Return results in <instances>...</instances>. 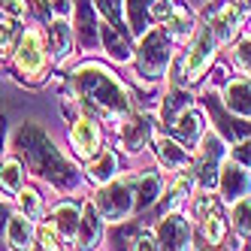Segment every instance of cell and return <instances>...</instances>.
<instances>
[{
  "instance_id": "obj_1",
  "label": "cell",
  "mask_w": 251,
  "mask_h": 251,
  "mask_svg": "<svg viewBox=\"0 0 251 251\" xmlns=\"http://www.w3.org/2000/svg\"><path fill=\"white\" fill-rule=\"evenodd\" d=\"M67 91L73 94L76 106L103 118L106 124L121 127L124 118L133 112L130 91L118 82V76L103 64H82L67 76Z\"/></svg>"
},
{
  "instance_id": "obj_2",
  "label": "cell",
  "mask_w": 251,
  "mask_h": 251,
  "mask_svg": "<svg viewBox=\"0 0 251 251\" xmlns=\"http://www.w3.org/2000/svg\"><path fill=\"white\" fill-rule=\"evenodd\" d=\"M15 149H19L27 160V167L33 176H40L43 182H49L51 188H58L64 194H73L79 188V173L73 167V160H67L61 154V149L51 142V136L40 127V124H22L12 136Z\"/></svg>"
},
{
  "instance_id": "obj_3",
  "label": "cell",
  "mask_w": 251,
  "mask_h": 251,
  "mask_svg": "<svg viewBox=\"0 0 251 251\" xmlns=\"http://www.w3.org/2000/svg\"><path fill=\"white\" fill-rule=\"evenodd\" d=\"M160 121L173 139H178L182 146L194 149L203 136V112L194 106V97L185 91V88H173V91L164 97V106H160Z\"/></svg>"
},
{
  "instance_id": "obj_4",
  "label": "cell",
  "mask_w": 251,
  "mask_h": 251,
  "mask_svg": "<svg viewBox=\"0 0 251 251\" xmlns=\"http://www.w3.org/2000/svg\"><path fill=\"white\" fill-rule=\"evenodd\" d=\"M133 61H136V76L142 82L164 79L173 61V37L167 33V27H151L142 33L139 49L133 51Z\"/></svg>"
},
{
  "instance_id": "obj_5",
  "label": "cell",
  "mask_w": 251,
  "mask_h": 251,
  "mask_svg": "<svg viewBox=\"0 0 251 251\" xmlns=\"http://www.w3.org/2000/svg\"><path fill=\"white\" fill-rule=\"evenodd\" d=\"M12 64L22 82L37 85L49 73V46H46V33L40 27H27L12 49Z\"/></svg>"
},
{
  "instance_id": "obj_6",
  "label": "cell",
  "mask_w": 251,
  "mask_h": 251,
  "mask_svg": "<svg viewBox=\"0 0 251 251\" xmlns=\"http://www.w3.org/2000/svg\"><path fill=\"white\" fill-rule=\"evenodd\" d=\"M215 55H218V40H215V33L209 25H200L194 30V37H191V46L185 51V58H182V85H197L206 73H209V67L215 64Z\"/></svg>"
},
{
  "instance_id": "obj_7",
  "label": "cell",
  "mask_w": 251,
  "mask_h": 251,
  "mask_svg": "<svg viewBox=\"0 0 251 251\" xmlns=\"http://www.w3.org/2000/svg\"><path fill=\"white\" fill-rule=\"evenodd\" d=\"M197 157L191 160V170H194V182L200 185L203 191H212L218 188V173H221V164L227 157V149H224V136L218 130H209L200 136L197 142Z\"/></svg>"
},
{
  "instance_id": "obj_8",
  "label": "cell",
  "mask_w": 251,
  "mask_h": 251,
  "mask_svg": "<svg viewBox=\"0 0 251 251\" xmlns=\"http://www.w3.org/2000/svg\"><path fill=\"white\" fill-rule=\"evenodd\" d=\"M94 206L97 212L103 215V221H109V224H121V221H127L133 212V188L127 178H112V182H106L97 197H94Z\"/></svg>"
},
{
  "instance_id": "obj_9",
  "label": "cell",
  "mask_w": 251,
  "mask_h": 251,
  "mask_svg": "<svg viewBox=\"0 0 251 251\" xmlns=\"http://www.w3.org/2000/svg\"><path fill=\"white\" fill-rule=\"evenodd\" d=\"M191 215L197 227H200V236L206 245H221L224 242V233H227V224H224V215H221V206H218V197H212L209 191L197 194L191 200Z\"/></svg>"
},
{
  "instance_id": "obj_10",
  "label": "cell",
  "mask_w": 251,
  "mask_h": 251,
  "mask_svg": "<svg viewBox=\"0 0 251 251\" xmlns=\"http://www.w3.org/2000/svg\"><path fill=\"white\" fill-rule=\"evenodd\" d=\"M154 236H157V248H176V251L194 248V230H191V221L182 212H167L157 221Z\"/></svg>"
},
{
  "instance_id": "obj_11",
  "label": "cell",
  "mask_w": 251,
  "mask_h": 251,
  "mask_svg": "<svg viewBox=\"0 0 251 251\" xmlns=\"http://www.w3.org/2000/svg\"><path fill=\"white\" fill-rule=\"evenodd\" d=\"M221 203H236L239 197L251 194V167H242L239 160H224L218 173Z\"/></svg>"
},
{
  "instance_id": "obj_12",
  "label": "cell",
  "mask_w": 251,
  "mask_h": 251,
  "mask_svg": "<svg viewBox=\"0 0 251 251\" xmlns=\"http://www.w3.org/2000/svg\"><path fill=\"white\" fill-rule=\"evenodd\" d=\"M209 27H212V33H215L218 43H233L242 33V27H245V12L230 0V3H224L221 9L212 12Z\"/></svg>"
},
{
  "instance_id": "obj_13",
  "label": "cell",
  "mask_w": 251,
  "mask_h": 251,
  "mask_svg": "<svg viewBox=\"0 0 251 251\" xmlns=\"http://www.w3.org/2000/svg\"><path fill=\"white\" fill-rule=\"evenodd\" d=\"M151 130H154V121L149 115H136L130 112L121 124V139H118V149H124L127 154H139L146 149V142L151 139Z\"/></svg>"
},
{
  "instance_id": "obj_14",
  "label": "cell",
  "mask_w": 251,
  "mask_h": 251,
  "mask_svg": "<svg viewBox=\"0 0 251 251\" xmlns=\"http://www.w3.org/2000/svg\"><path fill=\"white\" fill-rule=\"evenodd\" d=\"M100 142H103V133H100L94 118H76L73 121V127H70V146H73V151L79 157L91 160L100 151Z\"/></svg>"
},
{
  "instance_id": "obj_15",
  "label": "cell",
  "mask_w": 251,
  "mask_h": 251,
  "mask_svg": "<svg viewBox=\"0 0 251 251\" xmlns=\"http://www.w3.org/2000/svg\"><path fill=\"white\" fill-rule=\"evenodd\" d=\"M127 182L133 188V212H146L149 206L157 203V197L164 194V178L160 173H136V176H127Z\"/></svg>"
},
{
  "instance_id": "obj_16",
  "label": "cell",
  "mask_w": 251,
  "mask_h": 251,
  "mask_svg": "<svg viewBox=\"0 0 251 251\" xmlns=\"http://www.w3.org/2000/svg\"><path fill=\"white\" fill-rule=\"evenodd\" d=\"M73 37L79 40L82 49H97V43H100V22H97V12H94V0H79L76 3Z\"/></svg>"
},
{
  "instance_id": "obj_17",
  "label": "cell",
  "mask_w": 251,
  "mask_h": 251,
  "mask_svg": "<svg viewBox=\"0 0 251 251\" xmlns=\"http://www.w3.org/2000/svg\"><path fill=\"white\" fill-rule=\"evenodd\" d=\"M203 100H206V109H209L212 118H215V130H218L224 139H233V142L251 139V121H233V118H227V115H224V106L215 100L212 91H206Z\"/></svg>"
},
{
  "instance_id": "obj_18",
  "label": "cell",
  "mask_w": 251,
  "mask_h": 251,
  "mask_svg": "<svg viewBox=\"0 0 251 251\" xmlns=\"http://www.w3.org/2000/svg\"><path fill=\"white\" fill-rule=\"evenodd\" d=\"M154 154H157V164L164 167L167 173H185L191 170V154L178 139L173 136H157L154 139Z\"/></svg>"
},
{
  "instance_id": "obj_19",
  "label": "cell",
  "mask_w": 251,
  "mask_h": 251,
  "mask_svg": "<svg viewBox=\"0 0 251 251\" xmlns=\"http://www.w3.org/2000/svg\"><path fill=\"white\" fill-rule=\"evenodd\" d=\"M103 242V215L97 212L94 200L82 203V221L76 233V248H97Z\"/></svg>"
},
{
  "instance_id": "obj_20",
  "label": "cell",
  "mask_w": 251,
  "mask_h": 251,
  "mask_svg": "<svg viewBox=\"0 0 251 251\" xmlns=\"http://www.w3.org/2000/svg\"><path fill=\"white\" fill-rule=\"evenodd\" d=\"M100 43L106 49V55H109L112 61H130L133 58V46H130V37H127V30L124 27H115L109 22H100Z\"/></svg>"
},
{
  "instance_id": "obj_21",
  "label": "cell",
  "mask_w": 251,
  "mask_h": 251,
  "mask_svg": "<svg viewBox=\"0 0 251 251\" xmlns=\"http://www.w3.org/2000/svg\"><path fill=\"white\" fill-rule=\"evenodd\" d=\"M79 221H82V206L79 203H58L51 209V227L61 239L67 242H76V233H79Z\"/></svg>"
},
{
  "instance_id": "obj_22",
  "label": "cell",
  "mask_w": 251,
  "mask_h": 251,
  "mask_svg": "<svg viewBox=\"0 0 251 251\" xmlns=\"http://www.w3.org/2000/svg\"><path fill=\"white\" fill-rule=\"evenodd\" d=\"M37 224L27 215H9L6 224V248H37Z\"/></svg>"
},
{
  "instance_id": "obj_23",
  "label": "cell",
  "mask_w": 251,
  "mask_h": 251,
  "mask_svg": "<svg viewBox=\"0 0 251 251\" xmlns=\"http://www.w3.org/2000/svg\"><path fill=\"white\" fill-rule=\"evenodd\" d=\"M224 109L251 118V82L248 79H230L224 85Z\"/></svg>"
},
{
  "instance_id": "obj_24",
  "label": "cell",
  "mask_w": 251,
  "mask_h": 251,
  "mask_svg": "<svg viewBox=\"0 0 251 251\" xmlns=\"http://www.w3.org/2000/svg\"><path fill=\"white\" fill-rule=\"evenodd\" d=\"M112 242L121 245V248H157V236L154 230H146L139 224H124L112 233Z\"/></svg>"
},
{
  "instance_id": "obj_25",
  "label": "cell",
  "mask_w": 251,
  "mask_h": 251,
  "mask_svg": "<svg viewBox=\"0 0 251 251\" xmlns=\"http://www.w3.org/2000/svg\"><path fill=\"white\" fill-rule=\"evenodd\" d=\"M88 182H94V185H106V182H112V178L118 176V154L115 151H97L91 160H88Z\"/></svg>"
},
{
  "instance_id": "obj_26",
  "label": "cell",
  "mask_w": 251,
  "mask_h": 251,
  "mask_svg": "<svg viewBox=\"0 0 251 251\" xmlns=\"http://www.w3.org/2000/svg\"><path fill=\"white\" fill-rule=\"evenodd\" d=\"M49 46H51L58 61H67V55L73 51V27H70V22L61 19V15L49 19Z\"/></svg>"
},
{
  "instance_id": "obj_27",
  "label": "cell",
  "mask_w": 251,
  "mask_h": 251,
  "mask_svg": "<svg viewBox=\"0 0 251 251\" xmlns=\"http://www.w3.org/2000/svg\"><path fill=\"white\" fill-rule=\"evenodd\" d=\"M194 173L191 170H185V173H176V182H173V188H170V194H167V200H164V215L167 212H178L188 200H191V194H194Z\"/></svg>"
},
{
  "instance_id": "obj_28",
  "label": "cell",
  "mask_w": 251,
  "mask_h": 251,
  "mask_svg": "<svg viewBox=\"0 0 251 251\" xmlns=\"http://www.w3.org/2000/svg\"><path fill=\"white\" fill-rule=\"evenodd\" d=\"M230 224H233V233L239 236V242L251 245V194L230 203Z\"/></svg>"
},
{
  "instance_id": "obj_29",
  "label": "cell",
  "mask_w": 251,
  "mask_h": 251,
  "mask_svg": "<svg viewBox=\"0 0 251 251\" xmlns=\"http://www.w3.org/2000/svg\"><path fill=\"white\" fill-rule=\"evenodd\" d=\"M164 27H167V33L173 37V43L178 40V43H185V40H191L194 37V15H191V9H185V6H176L173 9V15L164 22Z\"/></svg>"
},
{
  "instance_id": "obj_30",
  "label": "cell",
  "mask_w": 251,
  "mask_h": 251,
  "mask_svg": "<svg viewBox=\"0 0 251 251\" xmlns=\"http://www.w3.org/2000/svg\"><path fill=\"white\" fill-rule=\"evenodd\" d=\"M0 188L9 191V194H19L25 188V167L19 157H6L0 164Z\"/></svg>"
},
{
  "instance_id": "obj_31",
  "label": "cell",
  "mask_w": 251,
  "mask_h": 251,
  "mask_svg": "<svg viewBox=\"0 0 251 251\" xmlns=\"http://www.w3.org/2000/svg\"><path fill=\"white\" fill-rule=\"evenodd\" d=\"M149 3L151 0H124V12H127V22H130V33H136V37H142L151 22L149 15Z\"/></svg>"
},
{
  "instance_id": "obj_32",
  "label": "cell",
  "mask_w": 251,
  "mask_h": 251,
  "mask_svg": "<svg viewBox=\"0 0 251 251\" xmlns=\"http://www.w3.org/2000/svg\"><path fill=\"white\" fill-rule=\"evenodd\" d=\"M15 40H19V22L3 15V19H0V61L12 55Z\"/></svg>"
},
{
  "instance_id": "obj_33",
  "label": "cell",
  "mask_w": 251,
  "mask_h": 251,
  "mask_svg": "<svg viewBox=\"0 0 251 251\" xmlns=\"http://www.w3.org/2000/svg\"><path fill=\"white\" fill-rule=\"evenodd\" d=\"M233 64L242 76H251V33H239L233 46Z\"/></svg>"
},
{
  "instance_id": "obj_34",
  "label": "cell",
  "mask_w": 251,
  "mask_h": 251,
  "mask_svg": "<svg viewBox=\"0 0 251 251\" xmlns=\"http://www.w3.org/2000/svg\"><path fill=\"white\" fill-rule=\"evenodd\" d=\"M94 6L109 25L124 27V0H94Z\"/></svg>"
},
{
  "instance_id": "obj_35",
  "label": "cell",
  "mask_w": 251,
  "mask_h": 251,
  "mask_svg": "<svg viewBox=\"0 0 251 251\" xmlns=\"http://www.w3.org/2000/svg\"><path fill=\"white\" fill-rule=\"evenodd\" d=\"M19 206H22V212L27 215V218H43V197L33 191V188H22L19 191Z\"/></svg>"
},
{
  "instance_id": "obj_36",
  "label": "cell",
  "mask_w": 251,
  "mask_h": 251,
  "mask_svg": "<svg viewBox=\"0 0 251 251\" xmlns=\"http://www.w3.org/2000/svg\"><path fill=\"white\" fill-rule=\"evenodd\" d=\"M176 6H178L176 0H151V3H149V15H151V22H160V25H164L170 15H173V9H176Z\"/></svg>"
},
{
  "instance_id": "obj_37",
  "label": "cell",
  "mask_w": 251,
  "mask_h": 251,
  "mask_svg": "<svg viewBox=\"0 0 251 251\" xmlns=\"http://www.w3.org/2000/svg\"><path fill=\"white\" fill-rule=\"evenodd\" d=\"M0 9H3L9 19L19 22V19H25V15L30 12V3L27 0H0Z\"/></svg>"
},
{
  "instance_id": "obj_38",
  "label": "cell",
  "mask_w": 251,
  "mask_h": 251,
  "mask_svg": "<svg viewBox=\"0 0 251 251\" xmlns=\"http://www.w3.org/2000/svg\"><path fill=\"white\" fill-rule=\"evenodd\" d=\"M58 239H61V236L55 233V227H40V230H37V242H40V248L55 251V248H61Z\"/></svg>"
},
{
  "instance_id": "obj_39",
  "label": "cell",
  "mask_w": 251,
  "mask_h": 251,
  "mask_svg": "<svg viewBox=\"0 0 251 251\" xmlns=\"http://www.w3.org/2000/svg\"><path fill=\"white\" fill-rule=\"evenodd\" d=\"M233 160H239L242 167H251V139L236 142V149H233Z\"/></svg>"
},
{
  "instance_id": "obj_40",
  "label": "cell",
  "mask_w": 251,
  "mask_h": 251,
  "mask_svg": "<svg viewBox=\"0 0 251 251\" xmlns=\"http://www.w3.org/2000/svg\"><path fill=\"white\" fill-rule=\"evenodd\" d=\"M49 6L55 15H61V19H67L70 12H73V0H49Z\"/></svg>"
},
{
  "instance_id": "obj_41",
  "label": "cell",
  "mask_w": 251,
  "mask_h": 251,
  "mask_svg": "<svg viewBox=\"0 0 251 251\" xmlns=\"http://www.w3.org/2000/svg\"><path fill=\"white\" fill-rule=\"evenodd\" d=\"M9 206L3 203V200H0V245H3L6 242V224H9Z\"/></svg>"
},
{
  "instance_id": "obj_42",
  "label": "cell",
  "mask_w": 251,
  "mask_h": 251,
  "mask_svg": "<svg viewBox=\"0 0 251 251\" xmlns=\"http://www.w3.org/2000/svg\"><path fill=\"white\" fill-rule=\"evenodd\" d=\"M3 142H6V118L0 115V154H3Z\"/></svg>"
},
{
  "instance_id": "obj_43",
  "label": "cell",
  "mask_w": 251,
  "mask_h": 251,
  "mask_svg": "<svg viewBox=\"0 0 251 251\" xmlns=\"http://www.w3.org/2000/svg\"><path fill=\"white\" fill-rule=\"evenodd\" d=\"M233 3H236V6H239V9H242L245 15L251 12V0H233Z\"/></svg>"
},
{
  "instance_id": "obj_44",
  "label": "cell",
  "mask_w": 251,
  "mask_h": 251,
  "mask_svg": "<svg viewBox=\"0 0 251 251\" xmlns=\"http://www.w3.org/2000/svg\"><path fill=\"white\" fill-rule=\"evenodd\" d=\"M191 3H206V0H191Z\"/></svg>"
},
{
  "instance_id": "obj_45",
  "label": "cell",
  "mask_w": 251,
  "mask_h": 251,
  "mask_svg": "<svg viewBox=\"0 0 251 251\" xmlns=\"http://www.w3.org/2000/svg\"><path fill=\"white\" fill-rule=\"evenodd\" d=\"M3 15H6V12H3V9H0V19H3Z\"/></svg>"
}]
</instances>
